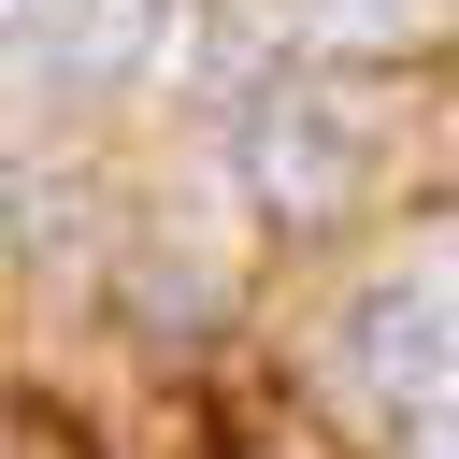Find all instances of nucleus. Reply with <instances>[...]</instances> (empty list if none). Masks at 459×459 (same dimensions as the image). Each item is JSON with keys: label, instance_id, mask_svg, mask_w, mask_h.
Returning <instances> with one entry per match:
<instances>
[{"label": "nucleus", "instance_id": "obj_3", "mask_svg": "<svg viewBox=\"0 0 459 459\" xmlns=\"http://www.w3.org/2000/svg\"><path fill=\"white\" fill-rule=\"evenodd\" d=\"M158 43H172V0H43V14H14L29 86H43V72H72V86H143Z\"/></svg>", "mask_w": 459, "mask_h": 459}, {"label": "nucleus", "instance_id": "obj_1", "mask_svg": "<svg viewBox=\"0 0 459 459\" xmlns=\"http://www.w3.org/2000/svg\"><path fill=\"white\" fill-rule=\"evenodd\" d=\"M330 359H344V387H359L373 416H445V402H459V258L373 273V287L344 301Z\"/></svg>", "mask_w": 459, "mask_h": 459}, {"label": "nucleus", "instance_id": "obj_2", "mask_svg": "<svg viewBox=\"0 0 459 459\" xmlns=\"http://www.w3.org/2000/svg\"><path fill=\"white\" fill-rule=\"evenodd\" d=\"M230 143H244V186H258V215H287V230L344 215V186H359V115H344L330 86H258Z\"/></svg>", "mask_w": 459, "mask_h": 459}, {"label": "nucleus", "instance_id": "obj_4", "mask_svg": "<svg viewBox=\"0 0 459 459\" xmlns=\"http://www.w3.org/2000/svg\"><path fill=\"white\" fill-rule=\"evenodd\" d=\"M416 29H430V0H287V43H344V57H387Z\"/></svg>", "mask_w": 459, "mask_h": 459}]
</instances>
